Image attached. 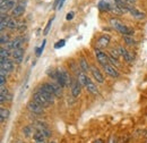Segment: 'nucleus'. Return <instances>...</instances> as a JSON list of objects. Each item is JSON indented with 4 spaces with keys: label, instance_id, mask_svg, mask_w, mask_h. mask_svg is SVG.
I'll list each match as a JSON object with an SVG mask.
<instances>
[{
    "label": "nucleus",
    "instance_id": "nucleus-1",
    "mask_svg": "<svg viewBox=\"0 0 147 143\" xmlns=\"http://www.w3.org/2000/svg\"><path fill=\"white\" fill-rule=\"evenodd\" d=\"M110 23H111V25H112L118 32H120L123 36H126V35L132 36V34H134V30L127 27L125 24H122V23H121L119 19H117V18H112L110 20Z\"/></svg>",
    "mask_w": 147,
    "mask_h": 143
},
{
    "label": "nucleus",
    "instance_id": "nucleus-2",
    "mask_svg": "<svg viewBox=\"0 0 147 143\" xmlns=\"http://www.w3.org/2000/svg\"><path fill=\"white\" fill-rule=\"evenodd\" d=\"M32 98H33V101H35L36 104H38L40 106H42L43 108L49 107V106L51 105V104H50V102H49V101H48V100H47V99H45L38 91H36V92L33 93V97H32Z\"/></svg>",
    "mask_w": 147,
    "mask_h": 143
},
{
    "label": "nucleus",
    "instance_id": "nucleus-3",
    "mask_svg": "<svg viewBox=\"0 0 147 143\" xmlns=\"http://www.w3.org/2000/svg\"><path fill=\"white\" fill-rule=\"evenodd\" d=\"M95 56H96V58H97V60H98V63L102 65V66H104V65H108L109 63H110V60H109V56L105 54V52H103L101 49H95Z\"/></svg>",
    "mask_w": 147,
    "mask_h": 143
},
{
    "label": "nucleus",
    "instance_id": "nucleus-4",
    "mask_svg": "<svg viewBox=\"0 0 147 143\" xmlns=\"http://www.w3.org/2000/svg\"><path fill=\"white\" fill-rule=\"evenodd\" d=\"M27 109H28L31 112L35 114V115H42V114L44 112V108L42 107V106H40L38 104H36V102L33 101V100L27 104Z\"/></svg>",
    "mask_w": 147,
    "mask_h": 143
},
{
    "label": "nucleus",
    "instance_id": "nucleus-5",
    "mask_svg": "<svg viewBox=\"0 0 147 143\" xmlns=\"http://www.w3.org/2000/svg\"><path fill=\"white\" fill-rule=\"evenodd\" d=\"M24 42V40L22 39V37H16V39H14L13 41H10L8 44H7V49L8 50H11V51H14V50H16V49H20L22 48V43Z\"/></svg>",
    "mask_w": 147,
    "mask_h": 143
},
{
    "label": "nucleus",
    "instance_id": "nucleus-6",
    "mask_svg": "<svg viewBox=\"0 0 147 143\" xmlns=\"http://www.w3.org/2000/svg\"><path fill=\"white\" fill-rule=\"evenodd\" d=\"M15 7H16V0H9L7 2H3V3H1V7H0L1 14H5V12L14 9Z\"/></svg>",
    "mask_w": 147,
    "mask_h": 143
},
{
    "label": "nucleus",
    "instance_id": "nucleus-7",
    "mask_svg": "<svg viewBox=\"0 0 147 143\" xmlns=\"http://www.w3.org/2000/svg\"><path fill=\"white\" fill-rule=\"evenodd\" d=\"M118 50H119L120 54L125 58V60H126L127 63H131V61L134 60V54H132V52L128 51V50H127V49H125L123 47H119V48H118Z\"/></svg>",
    "mask_w": 147,
    "mask_h": 143
},
{
    "label": "nucleus",
    "instance_id": "nucleus-8",
    "mask_svg": "<svg viewBox=\"0 0 147 143\" xmlns=\"http://www.w3.org/2000/svg\"><path fill=\"white\" fill-rule=\"evenodd\" d=\"M103 69L105 71V73H107L108 75H110L111 77H114V78L119 77V72L117 71V68H115L114 66H112L110 64L104 65V66H103Z\"/></svg>",
    "mask_w": 147,
    "mask_h": 143
},
{
    "label": "nucleus",
    "instance_id": "nucleus-9",
    "mask_svg": "<svg viewBox=\"0 0 147 143\" xmlns=\"http://www.w3.org/2000/svg\"><path fill=\"white\" fill-rule=\"evenodd\" d=\"M11 56H13V58H14V61H15V63L20 64V63L23 61V58H24V50H23V48L14 50V51L11 52Z\"/></svg>",
    "mask_w": 147,
    "mask_h": 143
},
{
    "label": "nucleus",
    "instance_id": "nucleus-10",
    "mask_svg": "<svg viewBox=\"0 0 147 143\" xmlns=\"http://www.w3.org/2000/svg\"><path fill=\"white\" fill-rule=\"evenodd\" d=\"M36 91H38V92H40V93H41V94H42V95H43V97H44V98H45V99H47V100H48V101H49V102H50L51 105H52V104L55 102V95L51 94V93H49L48 91H45V90L43 89L42 86H40V88H38V89H37Z\"/></svg>",
    "mask_w": 147,
    "mask_h": 143
},
{
    "label": "nucleus",
    "instance_id": "nucleus-11",
    "mask_svg": "<svg viewBox=\"0 0 147 143\" xmlns=\"http://www.w3.org/2000/svg\"><path fill=\"white\" fill-rule=\"evenodd\" d=\"M128 12L132 15V17L136 18V19H144L145 18V14L144 13H142V12H139L138 9H136L135 7H128Z\"/></svg>",
    "mask_w": 147,
    "mask_h": 143
},
{
    "label": "nucleus",
    "instance_id": "nucleus-12",
    "mask_svg": "<svg viewBox=\"0 0 147 143\" xmlns=\"http://www.w3.org/2000/svg\"><path fill=\"white\" fill-rule=\"evenodd\" d=\"M109 43H110V36L107 35V34L98 37V40H97V47L98 48H105L109 46Z\"/></svg>",
    "mask_w": 147,
    "mask_h": 143
},
{
    "label": "nucleus",
    "instance_id": "nucleus-13",
    "mask_svg": "<svg viewBox=\"0 0 147 143\" xmlns=\"http://www.w3.org/2000/svg\"><path fill=\"white\" fill-rule=\"evenodd\" d=\"M91 72H92L93 77L96 80V82H98V83H103V82H104V77H103L102 73L100 72L98 68H96V67H92V68H91Z\"/></svg>",
    "mask_w": 147,
    "mask_h": 143
},
{
    "label": "nucleus",
    "instance_id": "nucleus-14",
    "mask_svg": "<svg viewBox=\"0 0 147 143\" xmlns=\"http://www.w3.org/2000/svg\"><path fill=\"white\" fill-rule=\"evenodd\" d=\"M1 68H3L5 71H7L8 73L9 72H13L14 69V63L9 59H1Z\"/></svg>",
    "mask_w": 147,
    "mask_h": 143
},
{
    "label": "nucleus",
    "instance_id": "nucleus-15",
    "mask_svg": "<svg viewBox=\"0 0 147 143\" xmlns=\"http://www.w3.org/2000/svg\"><path fill=\"white\" fill-rule=\"evenodd\" d=\"M85 88L87 89V91H88L90 93H92V94H97V93H98V90H97V88H96V85L93 83L88 77H87V80H86Z\"/></svg>",
    "mask_w": 147,
    "mask_h": 143
},
{
    "label": "nucleus",
    "instance_id": "nucleus-16",
    "mask_svg": "<svg viewBox=\"0 0 147 143\" xmlns=\"http://www.w3.org/2000/svg\"><path fill=\"white\" fill-rule=\"evenodd\" d=\"M82 84L78 82V81H75L71 85V93H73V97L77 98L79 94H80V91H82Z\"/></svg>",
    "mask_w": 147,
    "mask_h": 143
},
{
    "label": "nucleus",
    "instance_id": "nucleus-17",
    "mask_svg": "<svg viewBox=\"0 0 147 143\" xmlns=\"http://www.w3.org/2000/svg\"><path fill=\"white\" fill-rule=\"evenodd\" d=\"M112 3H110L108 0H101L98 2V9L102 10V12H109L112 9Z\"/></svg>",
    "mask_w": 147,
    "mask_h": 143
},
{
    "label": "nucleus",
    "instance_id": "nucleus-18",
    "mask_svg": "<svg viewBox=\"0 0 147 143\" xmlns=\"http://www.w3.org/2000/svg\"><path fill=\"white\" fill-rule=\"evenodd\" d=\"M33 139L36 143H45V141H47L45 135L40 131H35V133L33 134Z\"/></svg>",
    "mask_w": 147,
    "mask_h": 143
},
{
    "label": "nucleus",
    "instance_id": "nucleus-19",
    "mask_svg": "<svg viewBox=\"0 0 147 143\" xmlns=\"http://www.w3.org/2000/svg\"><path fill=\"white\" fill-rule=\"evenodd\" d=\"M9 19H10V18H9V16H8L7 14H1V16H0V30H1V31H3L5 27L8 26Z\"/></svg>",
    "mask_w": 147,
    "mask_h": 143
},
{
    "label": "nucleus",
    "instance_id": "nucleus-20",
    "mask_svg": "<svg viewBox=\"0 0 147 143\" xmlns=\"http://www.w3.org/2000/svg\"><path fill=\"white\" fill-rule=\"evenodd\" d=\"M24 12H25V7H24L23 5H17V6L13 9L11 14H13L14 17H19V16H22V15L24 14Z\"/></svg>",
    "mask_w": 147,
    "mask_h": 143
},
{
    "label": "nucleus",
    "instance_id": "nucleus-21",
    "mask_svg": "<svg viewBox=\"0 0 147 143\" xmlns=\"http://www.w3.org/2000/svg\"><path fill=\"white\" fill-rule=\"evenodd\" d=\"M79 66H80L82 72H84V73H87V72L91 69L90 68V65H88V63H87V60L85 58H80L79 59Z\"/></svg>",
    "mask_w": 147,
    "mask_h": 143
},
{
    "label": "nucleus",
    "instance_id": "nucleus-22",
    "mask_svg": "<svg viewBox=\"0 0 147 143\" xmlns=\"http://www.w3.org/2000/svg\"><path fill=\"white\" fill-rule=\"evenodd\" d=\"M34 131H36V129L34 128V126L33 125H27L23 128V133L25 134V136H31L32 134H34V133H35Z\"/></svg>",
    "mask_w": 147,
    "mask_h": 143
},
{
    "label": "nucleus",
    "instance_id": "nucleus-23",
    "mask_svg": "<svg viewBox=\"0 0 147 143\" xmlns=\"http://www.w3.org/2000/svg\"><path fill=\"white\" fill-rule=\"evenodd\" d=\"M9 114H10V111L8 109H5V108H1L0 109V116H1L0 119H1V123H3L5 119H7L9 117Z\"/></svg>",
    "mask_w": 147,
    "mask_h": 143
},
{
    "label": "nucleus",
    "instance_id": "nucleus-24",
    "mask_svg": "<svg viewBox=\"0 0 147 143\" xmlns=\"http://www.w3.org/2000/svg\"><path fill=\"white\" fill-rule=\"evenodd\" d=\"M59 71H60V73H61V75H62V77H63V80H65V82H66L67 86H68V85H70L71 80H70V76H69L68 72L65 71V69H59Z\"/></svg>",
    "mask_w": 147,
    "mask_h": 143
},
{
    "label": "nucleus",
    "instance_id": "nucleus-25",
    "mask_svg": "<svg viewBox=\"0 0 147 143\" xmlns=\"http://www.w3.org/2000/svg\"><path fill=\"white\" fill-rule=\"evenodd\" d=\"M86 80H87V76H86V74L84 73V72H80V73H78V82L83 85V86H85V84H86Z\"/></svg>",
    "mask_w": 147,
    "mask_h": 143
},
{
    "label": "nucleus",
    "instance_id": "nucleus-26",
    "mask_svg": "<svg viewBox=\"0 0 147 143\" xmlns=\"http://www.w3.org/2000/svg\"><path fill=\"white\" fill-rule=\"evenodd\" d=\"M7 27H8L9 30H15V29H17V27H18V23L15 20V18H10Z\"/></svg>",
    "mask_w": 147,
    "mask_h": 143
},
{
    "label": "nucleus",
    "instance_id": "nucleus-27",
    "mask_svg": "<svg viewBox=\"0 0 147 143\" xmlns=\"http://www.w3.org/2000/svg\"><path fill=\"white\" fill-rule=\"evenodd\" d=\"M9 56H10V52H9V50L6 48H1V52H0V57H1V59H9Z\"/></svg>",
    "mask_w": 147,
    "mask_h": 143
},
{
    "label": "nucleus",
    "instance_id": "nucleus-28",
    "mask_svg": "<svg viewBox=\"0 0 147 143\" xmlns=\"http://www.w3.org/2000/svg\"><path fill=\"white\" fill-rule=\"evenodd\" d=\"M52 84V88H53V92H55V97H60L61 95V86L59 84H55V83H51Z\"/></svg>",
    "mask_w": 147,
    "mask_h": 143
},
{
    "label": "nucleus",
    "instance_id": "nucleus-29",
    "mask_svg": "<svg viewBox=\"0 0 147 143\" xmlns=\"http://www.w3.org/2000/svg\"><path fill=\"white\" fill-rule=\"evenodd\" d=\"M123 40H125V42H126L127 44H129V46L136 44V41H135V39H134L132 36H129V35L123 36Z\"/></svg>",
    "mask_w": 147,
    "mask_h": 143
},
{
    "label": "nucleus",
    "instance_id": "nucleus-30",
    "mask_svg": "<svg viewBox=\"0 0 147 143\" xmlns=\"http://www.w3.org/2000/svg\"><path fill=\"white\" fill-rule=\"evenodd\" d=\"M10 41H9V35L8 34H1L0 37V43L3 46V44H8Z\"/></svg>",
    "mask_w": 147,
    "mask_h": 143
},
{
    "label": "nucleus",
    "instance_id": "nucleus-31",
    "mask_svg": "<svg viewBox=\"0 0 147 143\" xmlns=\"http://www.w3.org/2000/svg\"><path fill=\"white\" fill-rule=\"evenodd\" d=\"M45 43H47V41L44 40V41L42 42V46H41L40 48H36V56H37V57H40V56H41V54L43 52V49H44V47H45Z\"/></svg>",
    "mask_w": 147,
    "mask_h": 143
},
{
    "label": "nucleus",
    "instance_id": "nucleus-32",
    "mask_svg": "<svg viewBox=\"0 0 147 143\" xmlns=\"http://www.w3.org/2000/svg\"><path fill=\"white\" fill-rule=\"evenodd\" d=\"M51 25H52V19H50V20L48 22L47 27L44 29V32H43V34H44V35H48V33H49V31H50V29H51Z\"/></svg>",
    "mask_w": 147,
    "mask_h": 143
},
{
    "label": "nucleus",
    "instance_id": "nucleus-33",
    "mask_svg": "<svg viewBox=\"0 0 147 143\" xmlns=\"http://www.w3.org/2000/svg\"><path fill=\"white\" fill-rule=\"evenodd\" d=\"M110 52H111V56H112V57H114V58H117V59H118V57L120 56V52H119V50H118V49H112Z\"/></svg>",
    "mask_w": 147,
    "mask_h": 143
},
{
    "label": "nucleus",
    "instance_id": "nucleus-34",
    "mask_svg": "<svg viewBox=\"0 0 147 143\" xmlns=\"http://www.w3.org/2000/svg\"><path fill=\"white\" fill-rule=\"evenodd\" d=\"M65 40H60V41H58L57 42V44H55V49H59V48H62L63 46H65Z\"/></svg>",
    "mask_w": 147,
    "mask_h": 143
},
{
    "label": "nucleus",
    "instance_id": "nucleus-35",
    "mask_svg": "<svg viewBox=\"0 0 147 143\" xmlns=\"http://www.w3.org/2000/svg\"><path fill=\"white\" fill-rule=\"evenodd\" d=\"M109 60H110V63L112 65H115V66H118V59L117 58H114V57H112V56H109Z\"/></svg>",
    "mask_w": 147,
    "mask_h": 143
},
{
    "label": "nucleus",
    "instance_id": "nucleus-36",
    "mask_svg": "<svg viewBox=\"0 0 147 143\" xmlns=\"http://www.w3.org/2000/svg\"><path fill=\"white\" fill-rule=\"evenodd\" d=\"M5 83H6V76L0 75V84H1V86H5Z\"/></svg>",
    "mask_w": 147,
    "mask_h": 143
},
{
    "label": "nucleus",
    "instance_id": "nucleus-37",
    "mask_svg": "<svg viewBox=\"0 0 147 143\" xmlns=\"http://www.w3.org/2000/svg\"><path fill=\"white\" fill-rule=\"evenodd\" d=\"M73 17H74V13H68L67 16H66V19L67 20H70V19H73Z\"/></svg>",
    "mask_w": 147,
    "mask_h": 143
},
{
    "label": "nucleus",
    "instance_id": "nucleus-38",
    "mask_svg": "<svg viewBox=\"0 0 147 143\" xmlns=\"http://www.w3.org/2000/svg\"><path fill=\"white\" fill-rule=\"evenodd\" d=\"M63 2H65V0H60L59 5H58V7H57V9H58V10H60V9L62 8V5H63Z\"/></svg>",
    "mask_w": 147,
    "mask_h": 143
},
{
    "label": "nucleus",
    "instance_id": "nucleus-39",
    "mask_svg": "<svg viewBox=\"0 0 147 143\" xmlns=\"http://www.w3.org/2000/svg\"><path fill=\"white\" fill-rule=\"evenodd\" d=\"M126 1H127L128 3H134V2L136 1V0H126Z\"/></svg>",
    "mask_w": 147,
    "mask_h": 143
},
{
    "label": "nucleus",
    "instance_id": "nucleus-40",
    "mask_svg": "<svg viewBox=\"0 0 147 143\" xmlns=\"http://www.w3.org/2000/svg\"><path fill=\"white\" fill-rule=\"evenodd\" d=\"M94 143H103V141H102V140H100V139H98V140H96V141H95V142Z\"/></svg>",
    "mask_w": 147,
    "mask_h": 143
},
{
    "label": "nucleus",
    "instance_id": "nucleus-41",
    "mask_svg": "<svg viewBox=\"0 0 147 143\" xmlns=\"http://www.w3.org/2000/svg\"><path fill=\"white\" fill-rule=\"evenodd\" d=\"M1 1V3H3V2H7V1H9V0H0Z\"/></svg>",
    "mask_w": 147,
    "mask_h": 143
},
{
    "label": "nucleus",
    "instance_id": "nucleus-42",
    "mask_svg": "<svg viewBox=\"0 0 147 143\" xmlns=\"http://www.w3.org/2000/svg\"><path fill=\"white\" fill-rule=\"evenodd\" d=\"M113 140H114V139L112 138V139H111V140H110V142H109V143H113ZM114 143H115V142H114Z\"/></svg>",
    "mask_w": 147,
    "mask_h": 143
},
{
    "label": "nucleus",
    "instance_id": "nucleus-43",
    "mask_svg": "<svg viewBox=\"0 0 147 143\" xmlns=\"http://www.w3.org/2000/svg\"><path fill=\"white\" fill-rule=\"evenodd\" d=\"M48 143H55V142H48Z\"/></svg>",
    "mask_w": 147,
    "mask_h": 143
},
{
    "label": "nucleus",
    "instance_id": "nucleus-44",
    "mask_svg": "<svg viewBox=\"0 0 147 143\" xmlns=\"http://www.w3.org/2000/svg\"><path fill=\"white\" fill-rule=\"evenodd\" d=\"M17 143H22V142H17Z\"/></svg>",
    "mask_w": 147,
    "mask_h": 143
}]
</instances>
